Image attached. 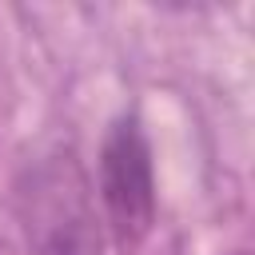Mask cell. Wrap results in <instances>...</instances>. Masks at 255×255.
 Returning a JSON list of instances; mask_svg holds the SVG:
<instances>
[{
	"label": "cell",
	"instance_id": "6da1fadb",
	"mask_svg": "<svg viewBox=\"0 0 255 255\" xmlns=\"http://www.w3.org/2000/svg\"><path fill=\"white\" fill-rule=\"evenodd\" d=\"M16 215L32 243V255H100L104 219L84 163L72 147L56 143L40 151L16 179Z\"/></svg>",
	"mask_w": 255,
	"mask_h": 255
},
{
	"label": "cell",
	"instance_id": "7a4b0ae2",
	"mask_svg": "<svg viewBox=\"0 0 255 255\" xmlns=\"http://www.w3.org/2000/svg\"><path fill=\"white\" fill-rule=\"evenodd\" d=\"M96 195L104 207V231L128 255L135 251L155 223V163L151 143L135 116H120L100 147V175Z\"/></svg>",
	"mask_w": 255,
	"mask_h": 255
},
{
	"label": "cell",
	"instance_id": "3957f363",
	"mask_svg": "<svg viewBox=\"0 0 255 255\" xmlns=\"http://www.w3.org/2000/svg\"><path fill=\"white\" fill-rule=\"evenodd\" d=\"M231 255H247V251H243V247H239V251H231Z\"/></svg>",
	"mask_w": 255,
	"mask_h": 255
},
{
	"label": "cell",
	"instance_id": "277c9868",
	"mask_svg": "<svg viewBox=\"0 0 255 255\" xmlns=\"http://www.w3.org/2000/svg\"><path fill=\"white\" fill-rule=\"evenodd\" d=\"M0 255H4V243H0Z\"/></svg>",
	"mask_w": 255,
	"mask_h": 255
}]
</instances>
